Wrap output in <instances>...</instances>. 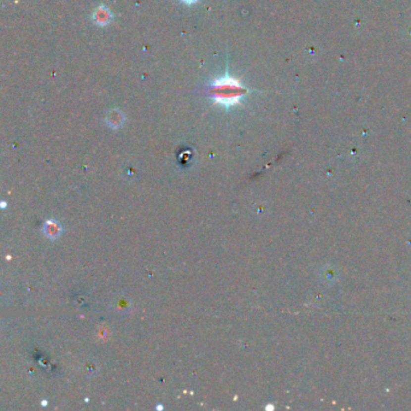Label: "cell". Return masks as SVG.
<instances>
[{"mask_svg": "<svg viewBox=\"0 0 411 411\" xmlns=\"http://www.w3.org/2000/svg\"><path fill=\"white\" fill-rule=\"evenodd\" d=\"M183 4H187V5H192V4H196L198 0H181Z\"/></svg>", "mask_w": 411, "mask_h": 411, "instance_id": "5b68a950", "label": "cell"}, {"mask_svg": "<svg viewBox=\"0 0 411 411\" xmlns=\"http://www.w3.org/2000/svg\"><path fill=\"white\" fill-rule=\"evenodd\" d=\"M210 93L215 104L224 109H230L240 104L241 99L246 96L247 88L240 80L226 74L213 80L210 86Z\"/></svg>", "mask_w": 411, "mask_h": 411, "instance_id": "6da1fadb", "label": "cell"}, {"mask_svg": "<svg viewBox=\"0 0 411 411\" xmlns=\"http://www.w3.org/2000/svg\"><path fill=\"white\" fill-rule=\"evenodd\" d=\"M43 229H44V233H45L46 237H49L51 239L58 238V237H59L60 232H62L60 224L58 223L57 221H54V219H50V221H47Z\"/></svg>", "mask_w": 411, "mask_h": 411, "instance_id": "277c9868", "label": "cell"}, {"mask_svg": "<svg viewBox=\"0 0 411 411\" xmlns=\"http://www.w3.org/2000/svg\"><path fill=\"white\" fill-rule=\"evenodd\" d=\"M124 121H126V117H124L123 113L117 109L110 111V113L106 117V123L109 124L111 128H119V127L123 126Z\"/></svg>", "mask_w": 411, "mask_h": 411, "instance_id": "3957f363", "label": "cell"}, {"mask_svg": "<svg viewBox=\"0 0 411 411\" xmlns=\"http://www.w3.org/2000/svg\"><path fill=\"white\" fill-rule=\"evenodd\" d=\"M92 18H93V21L96 22L98 26L105 27L106 24L110 23L111 18H112V13H111V11L107 9L105 5H99L96 11L93 12Z\"/></svg>", "mask_w": 411, "mask_h": 411, "instance_id": "7a4b0ae2", "label": "cell"}]
</instances>
